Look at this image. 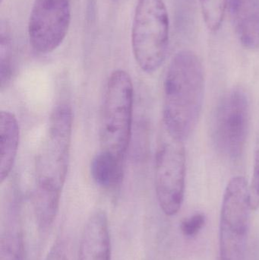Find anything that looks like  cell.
Wrapping results in <instances>:
<instances>
[{"label":"cell","instance_id":"6da1fadb","mask_svg":"<svg viewBox=\"0 0 259 260\" xmlns=\"http://www.w3.org/2000/svg\"><path fill=\"white\" fill-rule=\"evenodd\" d=\"M205 73L199 56L182 50L172 59L164 84L163 117L166 133L187 140L197 125L205 96Z\"/></svg>","mask_w":259,"mask_h":260},{"label":"cell","instance_id":"7a4b0ae2","mask_svg":"<svg viewBox=\"0 0 259 260\" xmlns=\"http://www.w3.org/2000/svg\"><path fill=\"white\" fill-rule=\"evenodd\" d=\"M72 112L65 104L53 110L35 164L36 192L60 198L69 165Z\"/></svg>","mask_w":259,"mask_h":260},{"label":"cell","instance_id":"3957f363","mask_svg":"<svg viewBox=\"0 0 259 260\" xmlns=\"http://www.w3.org/2000/svg\"><path fill=\"white\" fill-rule=\"evenodd\" d=\"M133 84L124 70L113 72L106 84L100 127V151L124 161L130 143Z\"/></svg>","mask_w":259,"mask_h":260},{"label":"cell","instance_id":"277c9868","mask_svg":"<svg viewBox=\"0 0 259 260\" xmlns=\"http://www.w3.org/2000/svg\"><path fill=\"white\" fill-rule=\"evenodd\" d=\"M170 22L163 0H138L132 27V47L138 67L157 71L166 58Z\"/></svg>","mask_w":259,"mask_h":260},{"label":"cell","instance_id":"5b68a950","mask_svg":"<svg viewBox=\"0 0 259 260\" xmlns=\"http://www.w3.org/2000/svg\"><path fill=\"white\" fill-rule=\"evenodd\" d=\"M250 126V103L243 88L235 87L217 105L213 139L217 151L228 160L237 161L243 155Z\"/></svg>","mask_w":259,"mask_h":260},{"label":"cell","instance_id":"8992f818","mask_svg":"<svg viewBox=\"0 0 259 260\" xmlns=\"http://www.w3.org/2000/svg\"><path fill=\"white\" fill-rule=\"evenodd\" d=\"M249 186L241 176L234 177L225 189L220 212V260H243L249 214Z\"/></svg>","mask_w":259,"mask_h":260},{"label":"cell","instance_id":"52a82bcc","mask_svg":"<svg viewBox=\"0 0 259 260\" xmlns=\"http://www.w3.org/2000/svg\"><path fill=\"white\" fill-rule=\"evenodd\" d=\"M166 134L155 156V190L164 213L173 216L180 210L183 202L186 151L183 142Z\"/></svg>","mask_w":259,"mask_h":260},{"label":"cell","instance_id":"ba28073f","mask_svg":"<svg viewBox=\"0 0 259 260\" xmlns=\"http://www.w3.org/2000/svg\"><path fill=\"white\" fill-rule=\"evenodd\" d=\"M71 18L69 0H35L29 17V41L39 53L54 51L68 34Z\"/></svg>","mask_w":259,"mask_h":260},{"label":"cell","instance_id":"9c48e42d","mask_svg":"<svg viewBox=\"0 0 259 260\" xmlns=\"http://www.w3.org/2000/svg\"><path fill=\"white\" fill-rule=\"evenodd\" d=\"M109 223L103 211L94 212L85 224L79 245L78 260H110Z\"/></svg>","mask_w":259,"mask_h":260},{"label":"cell","instance_id":"30bf717a","mask_svg":"<svg viewBox=\"0 0 259 260\" xmlns=\"http://www.w3.org/2000/svg\"><path fill=\"white\" fill-rule=\"evenodd\" d=\"M230 16L237 38L249 50L259 48V0H228Z\"/></svg>","mask_w":259,"mask_h":260},{"label":"cell","instance_id":"8fae6325","mask_svg":"<svg viewBox=\"0 0 259 260\" xmlns=\"http://www.w3.org/2000/svg\"><path fill=\"white\" fill-rule=\"evenodd\" d=\"M20 140V129L16 117L10 111L0 114V180L3 183L15 165Z\"/></svg>","mask_w":259,"mask_h":260},{"label":"cell","instance_id":"7c38bea8","mask_svg":"<svg viewBox=\"0 0 259 260\" xmlns=\"http://www.w3.org/2000/svg\"><path fill=\"white\" fill-rule=\"evenodd\" d=\"M124 161L105 151H100L92 159L91 174L96 184L103 189H114L121 183Z\"/></svg>","mask_w":259,"mask_h":260},{"label":"cell","instance_id":"4fadbf2b","mask_svg":"<svg viewBox=\"0 0 259 260\" xmlns=\"http://www.w3.org/2000/svg\"><path fill=\"white\" fill-rule=\"evenodd\" d=\"M228 0H200L204 21L211 31L220 29L228 7Z\"/></svg>","mask_w":259,"mask_h":260},{"label":"cell","instance_id":"5bb4252c","mask_svg":"<svg viewBox=\"0 0 259 260\" xmlns=\"http://www.w3.org/2000/svg\"><path fill=\"white\" fill-rule=\"evenodd\" d=\"M13 74V60H12V47L9 33L1 30V44H0V81L1 88L7 86Z\"/></svg>","mask_w":259,"mask_h":260},{"label":"cell","instance_id":"9a60e30c","mask_svg":"<svg viewBox=\"0 0 259 260\" xmlns=\"http://www.w3.org/2000/svg\"><path fill=\"white\" fill-rule=\"evenodd\" d=\"M23 254V242L19 232L6 231L2 237L0 260H24Z\"/></svg>","mask_w":259,"mask_h":260},{"label":"cell","instance_id":"2e32d148","mask_svg":"<svg viewBox=\"0 0 259 260\" xmlns=\"http://www.w3.org/2000/svg\"><path fill=\"white\" fill-rule=\"evenodd\" d=\"M253 174L249 186V199L252 210L259 208V128L255 139V152H254Z\"/></svg>","mask_w":259,"mask_h":260},{"label":"cell","instance_id":"e0dca14e","mask_svg":"<svg viewBox=\"0 0 259 260\" xmlns=\"http://www.w3.org/2000/svg\"><path fill=\"white\" fill-rule=\"evenodd\" d=\"M205 224V215L202 213H196L182 221L181 231L185 236L194 237L203 229Z\"/></svg>","mask_w":259,"mask_h":260},{"label":"cell","instance_id":"ac0fdd59","mask_svg":"<svg viewBox=\"0 0 259 260\" xmlns=\"http://www.w3.org/2000/svg\"><path fill=\"white\" fill-rule=\"evenodd\" d=\"M3 0H1V3H3Z\"/></svg>","mask_w":259,"mask_h":260}]
</instances>
